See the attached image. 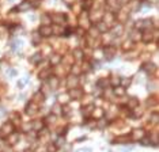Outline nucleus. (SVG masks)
Wrapping results in <instances>:
<instances>
[{
  "instance_id": "obj_1",
  "label": "nucleus",
  "mask_w": 159,
  "mask_h": 152,
  "mask_svg": "<svg viewBox=\"0 0 159 152\" xmlns=\"http://www.w3.org/2000/svg\"><path fill=\"white\" fill-rule=\"evenodd\" d=\"M52 20L55 22V23H57V25H63L64 22H66V15H64V14L56 12V14H53L52 15Z\"/></svg>"
},
{
  "instance_id": "obj_3",
  "label": "nucleus",
  "mask_w": 159,
  "mask_h": 152,
  "mask_svg": "<svg viewBox=\"0 0 159 152\" xmlns=\"http://www.w3.org/2000/svg\"><path fill=\"white\" fill-rule=\"evenodd\" d=\"M91 4H93V0H83V7H84L86 10L90 8V7H91Z\"/></svg>"
},
{
  "instance_id": "obj_5",
  "label": "nucleus",
  "mask_w": 159,
  "mask_h": 152,
  "mask_svg": "<svg viewBox=\"0 0 159 152\" xmlns=\"http://www.w3.org/2000/svg\"><path fill=\"white\" fill-rule=\"evenodd\" d=\"M26 2H30V3H31V2H33V0H26Z\"/></svg>"
},
{
  "instance_id": "obj_2",
  "label": "nucleus",
  "mask_w": 159,
  "mask_h": 152,
  "mask_svg": "<svg viewBox=\"0 0 159 152\" xmlns=\"http://www.w3.org/2000/svg\"><path fill=\"white\" fill-rule=\"evenodd\" d=\"M50 33H52V29L50 27H46V26L41 27V35H49Z\"/></svg>"
},
{
  "instance_id": "obj_4",
  "label": "nucleus",
  "mask_w": 159,
  "mask_h": 152,
  "mask_svg": "<svg viewBox=\"0 0 159 152\" xmlns=\"http://www.w3.org/2000/svg\"><path fill=\"white\" fill-rule=\"evenodd\" d=\"M27 80H29V78H25L23 80H20L19 83H18V86H19V88H23V86L27 83Z\"/></svg>"
}]
</instances>
